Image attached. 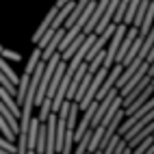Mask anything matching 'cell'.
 <instances>
[{"instance_id":"4","label":"cell","mask_w":154,"mask_h":154,"mask_svg":"<svg viewBox=\"0 0 154 154\" xmlns=\"http://www.w3.org/2000/svg\"><path fill=\"white\" fill-rule=\"evenodd\" d=\"M39 59H42V48H39V46H37V48H35V52H33V54H30V59H28V63H26V69H24V72H26V74H30V72H33V69H35V65L39 63Z\"/></svg>"},{"instance_id":"3","label":"cell","mask_w":154,"mask_h":154,"mask_svg":"<svg viewBox=\"0 0 154 154\" xmlns=\"http://www.w3.org/2000/svg\"><path fill=\"white\" fill-rule=\"evenodd\" d=\"M28 80H30V74H26V72H24V76L17 80V91H15V104H17V106L22 104V100H24L26 87H28Z\"/></svg>"},{"instance_id":"5","label":"cell","mask_w":154,"mask_h":154,"mask_svg":"<svg viewBox=\"0 0 154 154\" xmlns=\"http://www.w3.org/2000/svg\"><path fill=\"white\" fill-rule=\"evenodd\" d=\"M39 106H42V109H39V122H46V117L50 115V98H44L42 102H39Z\"/></svg>"},{"instance_id":"6","label":"cell","mask_w":154,"mask_h":154,"mask_svg":"<svg viewBox=\"0 0 154 154\" xmlns=\"http://www.w3.org/2000/svg\"><path fill=\"white\" fill-rule=\"evenodd\" d=\"M0 130H2V135L7 137V141H13V143H15V132L9 128V124L5 122V117H2V115H0Z\"/></svg>"},{"instance_id":"8","label":"cell","mask_w":154,"mask_h":154,"mask_svg":"<svg viewBox=\"0 0 154 154\" xmlns=\"http://www.w3.org/2000/svg\"><path fill=\"white\" fill-rule=\"evenodd\" d=\"M2 52H5V48H2V44H0V57H2Z\"/></svg>"},{"instance_id":"1","label":"cell","mask_w":154,"mask_h":154,"mask_svg":"<svg viewBox=\"0 0 154 154\" xmlns=\"http://www.w3.org/2000/svg\"><path fill=\"white\" fill-rule=\"evenodd\" d=\"M83 39H85V33L80 30V33H78V35H76L74 39H72L69 44H67V48L63 50V52H61V59H63V61H69V59H72V54L76 52V48H78L80 44H83Z\"/></svg>"},{"instance_id":"2","label":"cell","mask_w":154,"mask_h":154,"mask_svg":"<svg viewBox=\"0 0 154 154\" xmlns=\"http://www.w3.org/2000/svg\"><path fill=\"white\" fill-rule=\"evenodd\" d=\"M152 130H154V126H152V122H150L148 126H143V128H141L139 132H135V135H132V137H130V139L126 141V146H130V150H132V148H135L139 141H143L146 137H150V135H152Z\"/></svg>"},{"instance_id":"7","label":"cell","mask_w":154,"mask_h":154,"mask_svg":"<svg viewBox=\"0 0 154 154\" xmlns=\"http://www.w3.org/2000/svg\"><path fill=\"white\" fill-rule=\"evenodd\" d=\"M65 2H69V0H57V5H54V7H57V9H59V7H63V5H65Z\"/></svg>"},{"instance_id":"9","label":"cell","mask_w":154,"mask_h":154,"mask_svg":"<svg viewBox=\"0 0 154 154\" xmlns=\"http://www.w3.org/2000/svg\"><path fill=\"white\" fill-rule=\"evenodd\" d=\"M26 154H35V150H26Z\"/></svg>"}]
</instances>
